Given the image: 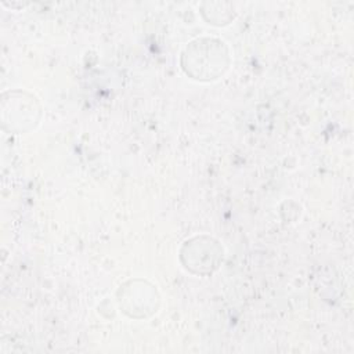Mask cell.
<instances>
[{"label":"cell","mask_w":354,"mask_h":354,"mask_svg":"<svg viewBox=\"0 0 354 354\" xmlns=\"http://www.w3.org/2000/svg\"><path fill=\"white\" fill-rule=\"evenodd\" d=\"M230 66L228 47L223 40L202 37L191 41L183 55V71L195 80L209 82L224 75Z\"/></svg>","instance_id":"cell-1"},{"label":"cell","mask_w":354,"mask_h":354,"mask_svg":"<svg viewBox=\"0 0 354 354\" xmlns=\"http://www.w3.org/2000/svg\"><path fill=\"white\" fill-rule=\"evenodd\" d=\"M40 105L35 95L10 90L1 97V124L8 133H28L40 120Z\"/></svg>","instance_id":"cell-2"},{"label":"cell","mask_w":354,"mask_h":354,"mask_svg":"<svg viewBox=\"0 0 354 354\" xmlns=\"http://www.w3.org/2000/svg\"><path fill=\"white\" fill-rule=\"evenodd\" d=\"M118 301L123 313L140 319L158 311L159 295L156 288L148 281L131 279L119 288Z\"/></svg>","instance_id":"cell-4"},{"label":"cell","mask_w":354,"mask_h":354,"mask_svg":"<svg viewBox=\"0 0 354 354\" xmlns=\"http://www.w3.org/2000/svg\"><path fill=\"white\" fill-rule=\"evenodd\" d=\"M180 259L185 270L194 274H209L220 266L223 248L212 236H194L183 245Z\"/></svg>","instance_id":"cell-3"}]
</instances>
